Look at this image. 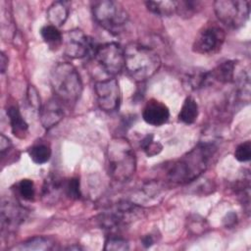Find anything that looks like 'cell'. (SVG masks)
Returning <instances> with one entry per match:
<instances>
[{
	"label": "cell",
	"mask_w": 251,
	"mask_h": 251,
	"mask_svg": "<svg viewBox=\"0 0 251 251\" xmlns=\"http://www.w3.org/2000/svg\"><path fill=\"white\" fill-rule=\"evenodd\" d=\"M142 118L148 125L160 126L168 122L170 118L169 108L156 99H150L143 108Z\"/></svg>",
	"instance_id": "cell-12"
},
{
	"label": "cell",
	"mask_w": 251,
	"mask_h": 251,
	"mask_svg": "<svg viewBox=\"0 0 251 251\" xmlns=\"http://www.w3.org/2000/svg\"><path fill=\"white\" fill-rule=\"evenodd\" d=\"M0 66H1V73H4L6 71L7 66H8V58L6 57L4 52H1V63H0Z\"/></svg>",
	"instance_id": "cell-33"
},
{
	"label": "cell",
	"mask_w": 251,
	"mask_h": 251,
	"mask_svg": "<svg viewBox=\"0 0 251 251\" xmlns=\"http://www.w3.org/2000/svg\"><path fill=\"white\" fill-rule=\"evenodd\" d=\"M105 250H114V251H119V250H127L128 249V243L126 239L115 236V235H110L106 241H105Z\"/></svg>",
	"instance_id": "cell-27"
},
{
	"label": "cell",
	"mask_w": 251,
	"mask_h": 251,
	"mask_svg": "<svg viewBox=\"0 0 251 251\" xmlns=\"http://www.w3.org/2000/svg\"><path fill=\"white\" fill-rule=\"evenodd\" d=\"M236 64L234 61L227 60L221 64H219L214 70L210 73L211 80H217L222 83H229L234 82L236 77L235 75Z\"/></svg>",
	"instance_id": "cell-14"
},
{
	"label": "cell",
	"mask_w": 251,
	"mask_h": 251,
	"mask_svg": "<svg viewBox=\"0 0 251 251\" xmlns=\"http://www.w3.org/2000/svg\"><path fill=\"white\" fill-rule=\"evenodd\" d=\"M97 45L94 40L78 28L68 31L65 35V53L73 59H81L95 54Z\"/></svg>",
	"instance_id": "cell-8"
},
{
	"label": "cell",
	"mask_w": 251,
	"mask_h": 251,
	"mask_svg": "<svg viewBox=\"0 0 251 251\" xmlns=\"http://www.w3.org/2000/svg\"><path fill=\"white\" fill-rule=\"evenodd\" d=\"M140 146L143 149V151L146 153V155L149 157L157 155L162 150V145L159 142L155 141L153 139V135L151 134L146 135L142 139Z\"/></svg>",
	"instance_id": "cell-26"
},
{
	"label": "cell",
	"mask_w": 251,
	"mask_h": 251,
	"mask_svg": "<svg viewBox=\"0 0 251 251\" xmlns=\"http://www.w3.org/2000/svg\"><path fill=\"white\" fill-rule=\"evenodd\" d=\"M106 167L109 176L120 182L128 180L136 171L135 153L125 137H114L106 150Z\"/></svg>",
	"instance_id": "cell-2"
},
{
	"label": "cell",
	"mask_w": 251,
	"mask_h": 251,
	"mask_svg": "<svg viewBox=\"0 0 251 251\" xmlns=\"http://www.w3.org/2000/svg\"><path fill=\"white\" fill-rule=\"evenodd\" d=\"M125 69L135 81L142 82L153 76L161 67V59L153 49L137 44H128L125 49Z\"/></svg>",
	"instance_id": "cell-3"
},
{
	"label": "cell",
	"mask_w": 251,
	"mask_h": 251,
	"mask_svg": "<svg viewBox=\"0 0 251 251\" xmlns=\"http://www.w3.org/2000/svg\"><path fill=\"white\" fill-rule=\"evenodd\" d=\"M50 82L55 97L63 104L75 103L82 92L80 75L74 65L57 63L50 74Z\"/></svg>",
	"instance_id": "cell-4"
},
{
	"label": "cell",
	"mask_w": 251,
	"mask_h": 251,
	"mask_svg": "<svg viewBox=\"0 0 251 251\" xmlns=\"http://www.w3.org/2000/svg\"><path fill=\"white\" fill-rule=\"evenodd\" d=\"M234 157L238 162H247L251 157V142L249 140L240 143L234 151Z\"/></svg>",
	"instance_id": "cell-29"
},
{
	"label": "cell",
	"mask_w": 251,
	"mask_h": 251,
	"mask_svg": "<svg viewBox=\"0 0 251 251\" xmlns=\"http://www.w3.org/2000/svg\"><path fill=\"white\" fill-rule=\"evenodd\" d=\"M70 7L66 1L53 2L47 10V19L51 25L60 27L63 25L69 17Z\"/></svg>",
	"instance_id": "cell-15"
},
{
	"label": "cell",
	"mask_w": 251,
	"mask_h": 251,
	"mask_svg": "<svg viewBox=\"0 0 251 251\" xmlns=\"http://www.w3.org/2000/svg\"><path fill=\"white\" fill-rule=\"evenodd\" d=\"M145 5L150 12L162 17H170L176 10V1H147Z\"/></svg>",
	"instance_id": "cell-19"
},
{
	"label": "cell",
	"mask_w": 251,
	"mask_h": 251,
	"mask_svg": "<svg viewBox=\"0 0 251 251\" xmlns=\"http://www.w3.org/2000/svg\"><path fill=\"white\" fill-rule=\"evenodd\" d=\"M7 116L9 118L13 134L19 138H25L27 134L28 125L23 118L19 108L15 105L10 106L7 110Z\"/></svg>",
	"instance_id": "cell-16"
},
{
	"label": "cell",
	"mask_w": 251,
	"mask_h": 251,
	"mask_svg": "<svg viewBox=\"0 0 251 251\" xmlns=\"http://www.w3.org/2000/svg\"><path fill=\"white\" fill-rule=\"evenodd\" d=\"M198 112V104L196 100L193 97L188 96L185 98L181 106V109L178 114V119L184 124H193L197 120Z\"/></svg>",
	"instance_id": "cell-17"
},
{
	"label": "cell",
	"mask_w": 251,
	"mask_h": 251,
	"mask_svg": "<svg viewBox=\"0 0 251 251\" xmlns=\"http://www.w3.org/2000/svg\"><path fill=\"white\" fill-rule=\"evenodd\" d=\"M212 143H199L184 156L174 162L168 171V177L176 183H188L198 178L208 168L216 152Z\"/></svg>",
	"instance_id": "cell-1"
},
{
	"label": "cell",
	"mask_w": 251,
	"mask_h": 251,
	"mask_svg": "<svg viewBox=\"0 0 251 251\" xmlns=\"http://www.w3.org/2000/svg\"><path fill=\"white\" fill-rule=\"evenodd\" d=\"M27 100H28L29 105L32 108H34L38 111L40 110L41 107H40V99L38 96V92L32 85H29L27 88Z\"/></svg>",
	"instance_id": "cell-30"
},
{
	"label": "cell",
	"mask_w": 251,
	"mask_h": 251,
	"mask_svg": "<svg viewBox=\"0 0 251 251\" xmlns=\"http://www.w3.org/2000/svg\"><path fill=\"white\" fill-rule=\"evenodd\" d=\"M64 116L62 102L56 97L48 100L39 110L40 122L46 129L55 126Z\"/></svg>",
	"instance_id": "cell-13"
},
{
	"label": "cell",
	"mask_w": 251,
	"mask_h": 251,
	"mask_svg": "<svg viewBox=\"0 0 251 251\" xmlns=\"http://www.w3.org/2000/svg\"><path fill=\"white\" fill-rule=\"evenodd\" d=\"M10 148H12V142L11 140L5 136L4 134H1V139H0V152L1 156L3 157L6 151H9Z\"/></svg>",
	"instance_id": "cell-31"
},
{
	"label": "cell",
	"mask_w": 251,
	"mask_h": 251,
	"mask_svg": "<svg viewBox=\"0 0 251 251\" xmlns=\"http://www.w3.org/2000/svg\"><path fill=\"white\" fill-rule=\"evenodd\" d=\"M28 155L32 162L37 165H42L49 161L51 157V148L45 143H38L30 147Z\"/></svg>",
	"instance_id": "cell-21"
},
{
	"label": "cell",
	"mask_w": 251,
	"mask_h": 251,
	"mask_svg": "<svg viewBox=\"0 0 251 251\" xmlns=\"http://www.w3.org/2000/svg\"><path fill=\"white\" fill-rule=\"evenodd\" d=\"M62 187L64 189V182H62L61 179L55 176H48L43 185V197L47 200L57 197Z\"/></svg>",
	"instance_id": "cell-22"
},
{
	"label": "cell",
	"mask_w": 251,
	"mask_h": 251,
	"mask_svg": "<svg viewBox=\"0 0 251 251\" xmlns=\"http://www.w3.org/2000/svg\"><path fill=\"white\" fill-rule=\"evenodd\" d=\"M226 38L222 27L216 25L205 26L196 35L192 50L198 54H213L218 52Z\"/></svg>",
	"instance_id": "cell-9"
},
{
	"label": "cell",
	"mask_w": 251,
	"mask_h": 251,
	"mask_svg": "<svg viewBox=\"0 0 251 251\" xmlns=\"http://www.w3.org/2000/svg\"><path fill=\"white\" fill-rule=\"evenodd\" d=\"M94 57L101 68L111 75L120 74L125 68L124 49L115 42L97 46Z\"/></svg>",
	"instance_id": "cell-7"
},
{
	"label": "cell",
	"mask_w": 251,
	"mask_h": 251,
	"mask_svg": "<svg viewBox=\"0 0 251 251\" xmlns=\"http://www.w3.org/2000/svg\"><path fill=\"white\" fill-rule=\"evenodd\" d=\"M201 8V3L198 1H176V13L179 17L190 18Z\"/></svg>",
	"instance_id": "cell-24"
},
{
	"label": "cell",
	"mask_w": 251,
	"mask_h": 251,
	"mask_svg": "<svg viewBox=\"0 0 251 251\" xmlns=\"http://www.w3.org/2000/svg\"><path fill=\"white\" fill-rule=\"evenodd\" d=\"M153 242H154V240L151 235H145L142 238V245L145 247H150L153 244Z\"/></svg>",
	"instance_id": "cell-34"
},
{
	"label": "cell",
	"mask_w": 251,
	"mask_h": 251,
	"mask_svg": "<svg viewBox=\"0 0 251 251\" xmlns=\"http://www.w3.org/2000/svg\"><path fill=\"white\" fill-rule=\"evenodd\" d=\"M217 18L228 27L238 28L245 25L250 14V2L242 0H218L214 2Z\"/></svg>",
	"instance_id": "cell-6"
},
{
	"label": "cell",
	"mask_w": 251,
	"mask_h": 251,
	"mask_svg": "<svg viewBox=\"0 0 251 251\" xmlns=\"http://www.w3.org/2000/svg\"><path fill=\"white\" fill-rule=\"evenodd\" d=\"M17 191H18V194L24 200H26V201L32 200L35 194L33 181L28 178H24L20 180L17 184Z\"/></svg>",
	"instance_id": "cell-25"
},
{
	"label": "cell",
	"mask_w": 251,
	"mask_h": 251,
	"mask_svg": "<svg viewBox=\"0 0 251 251\" xmlns=\"http://www.w3.org/2000/svg\"><path fill=\"white\" fill-rule=\"evenodd\" d=\"M186 81L190 88L198 89L211 81L210 73L205 71H194L186 75Z\"/></svg>",
	"instance_id": "cell-23"
},
{
	"label": "cell",
	"mask_w": 251,
	"mask_h": 251,
	"mask_svg": "<svg viewBox=\"0 0 251 251\" xmlns=\"http://www.w3.org/2000/svg\"><path fill=\"white\" fill-rule=\"evenodd\" d=\"M236 222H237V217L234 213H228L224 218V225H225V226H226L228 228L234 226Z\"/></svg>",
	"instance_id": "cell-32"
},
{
	"label": "cell",
	"mask_w": 251,
	"mask_h": 251,
	"mask_svg": "<svg viewBox=\"0 0 251 251\" xmlns=\"http://www.w3.org/2000/svg\"><path fill=\"white\" fill-rule=\"evenodd\" d=\"M40 34L44 42L54 49L59 47L63 41L62 33L58 29V27L51 25H44L40 29Z\"/></svg>",
	"instance_id": "cell-20"
},
{
	"label": "cell",
	"mask_w": 251,
	"mask_h": 251,
	"mask_svg": "<svg viewBox=\"0 0 251 251\" xmlns=\"http://www.w3.org/2000/svg\"><path fill=\"white\" fill-rule=\"evenodd\" d=\"M64 192L67 196H69L72 199H78L80 197L79 179L77 177H73L70 178L67 182H65Z\"/></svg>",
	"instance_id": "cell-28"
},
{
	"label": "cell",
	"mask_w": 251,
	"mask_h": 251,
	"mask_svg": "<svg viewBox=\"0 0 251 251\" xmlns=\"http://www.w3.org/2000/svg\"><path fill=\"white\" fill-rule=\"evenodd\" d=\"M54 245V241L45 236H35L29 238L20 245L15 247L18 250H49L52 249Z\"/></svg>",
	"instance_id": "cell-18"
},
{
	"label": "cell",
	"mask_w": 251,
	"mask_h": 251,
	"mask_svg": "<svg viewBox=\"0 0 251 251\" xmlns=\"http://www.w3.org/2000/svg\"><path fill=\"white\" fill-rule=\"evenodd\" d=\"M92 15L99 25L111 32H120L128 20V14L122 4L112 0L95 2Z\"/></svg>",
	"instance_id": "cell-5"
},
{
	"label": "cell",
	"mask_w": 251,
	"mask_h": 251,
	"mask_svg": "<svg viewBox=\"0 0 251 251\" xmlns=\"http://www.w3.org/2000/svg\"><path fill=\"white\" fill-rule=\"evenodd\" d=\"M97 103L105 112L116 111L121 102V90L116 78H107L97 81L94 85Z\"/></svg>",
	"instance_id": "cell-10"
},
{
	"label": "cell",
	"mask_w": 251,
	"mask_h": 251,
	"mask_svg": "<svg viewBox=\"0 0 251 251\" xmlns=\"http://www.w3.org/2000/svg\"><path fill=\"white\" fill-rule=\"evenodd\" d=\"M25 217V211L18 203L7 200L1 205V226L2 231H13L19 226Z\"/></svg>",
	"instance_id": "cell-11"
}]
</instances>
